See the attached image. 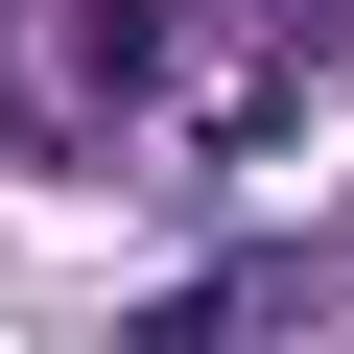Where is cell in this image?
I'll return each instance as SVG.
<instances>
[{"label":"cell","instance_id":"cell-1","mask_svg":"<svg viewBox=\"0 0 354 354\" xmlns=\"http://www.w3.org/2000/svg\"><path fill=\"white\" fill-rule=\"evenodd\" d=\"M283 307H307V260H213L189 307H165V354H213V330H283Z\"/></svg>","mask_w":354,"mask_h":354}]
</instances>
